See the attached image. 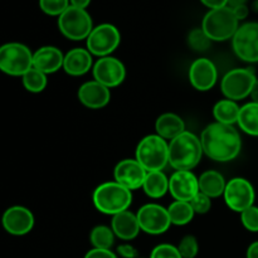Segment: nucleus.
<instances>
[{"label": "nucleus", "mask_w": 258, "mask_h": 258, "mask_svg": "<svg viewBox=\"0 0 258 258\" xmlns=\"http://www.w3.org/2000/svg\"><path fill=\"white\" fill-rule=\"evenodd\" d=\"M92 201L100 213L113 217L127 211L133 202V194L116 181H106L95 189Z\"/></svg>", "instance_id": "3"}, {"label": "nucleus", "mask_w": 258, "mask_h": 258, "mask_svg": "<svg viewBox=\"0 0 258 258\" xmlns=\"http://www.w3.org/2000/svg\"><path fill=\"white\" fill-rule=\"evenodd\" d=\"M251 98H252V102H256L258 103V80L254 82L253 87H252V91H251Z\"/></svg>", "instance_id": "42"}, {"label": "nucleus", "mask_w": 258, "mask_h": 258, "mask_svg": "<svg viewBox=\"0 0 258 258\" xmlns=\"http://www.w3.org/2000/svg\"><path fill=\"white\" fill-rule=\"evenodd\" d=\"M218 80V72L208 58H198L191 63L189 68V81L196 90L201 92H206L214 87Z\"/></svg>", "instance_id": "17"}, {"label": "nucleus", "mask_w": 258, "mask_h": 258, "mask_svg": "<svg viewBox=\"0 0 258 258\" xmlns=\"http://www.w3.org/2000/svg\"><path fill=\"white\" fill-rule=\"evenodd\" d=\"M92 68V54L85 48H73L64 55L63 70L67 75L80 77Z\"/></svg>", "instance_id": "20"}, {"label": "nucleus", "mask_w": 258, "mask_h": 258, "mask_svg": "<svg viewBox=\"0 0 258 258\" xmlns=\"http://www.w3.org/2000/svg\"><path fill=\"white\" fill-rule=\"evenodd\" d=\"M121 42L120 30L110 23H103L92 29L86 39L87 50L92 55L97 57H107L115 52Z\"/></svg>", "instance_id": "9"}, {"label": "nucleus", "mask_w": 258, "mask_h": 258, "mask_svg": "<svg viewBox=\"0 0 258 258\" xmlns=\"http://www.w3.org/2000/svg\"><path fill=\"white\" fill-rule=\"evenodd\" d=\"M22 81L25 90L32 93H39L47 87V75L34 67L22 76Z\"/></svg>", "instance_id": "29"}, {"label": "nucleus", "mask_w": 258, "mask_h": 258, "mask_svg": "<svg viewBox=\"0 0 258 258\" xmlns=\"http://www.w3.org/2000/svg\"><path fill=\"white\" fill-rule=\"evenodd\" d=\"M202 4L206 5L211 10L219 9V8H224L228 4V0H201Z\"/></svg>", "instance_id": "38"}, {"label": "nucleus", "mask_w": 258, "mask_h": 258, "mask_svg": "<svg viewBox=\"0 0 258 258\" xmlns=\"http://www.w3.org/2000/svg\"><path fill=\"white\" fill-rule=\"evenodd\" d=\"M64 55L53 45H44L33 53V67L44 75H52L63 68Z\"/></svg>", "instance_id": "19"}, {"label": "nucleus", "mask_w": 258, "mask_h": 258, "mask_svg": "<svg viewBox=\"0 0 258 258\" xmlns=\"http://www.w3.org/2000/svg\"><path fill=\"white\" fill-rule=\"evenodd\" d=\"M247 4V0H228V4H227V7L229 8H236V7H239V5H244Z\"/></svg>", "instance_id": "43"}, {"label": "nucleus", "mask_w": 258, "mask_h": 258, "mask_svg": "<svg viewBox=\"0 0 258 258\" xmlns=\"http://www.w3.org/2000/svg\"><path fill=\"white\" fill-rule=\"evenodd\" d=\"M232 10H233L234 15H236V18L238 19V22H239V20L246 19V18L248 17V14H249V9H248V7H247V4L239 5V7L233 8Z\"/></svg>", "instance_id": "39"}, {"label": "nucleus", "mask_w": 258, "mask_h": 258, "mask_svg": "<svg viewBox=\"0 0 258 258\" xmlns=\"http://www.w3.org/2000/svg\"><path fill=\"white\" fill-rule=\"evenodd\" d=\"M78 100L83 106L92 110H100L108 105L111 100L110 88L97 81H88L78 88Z\"/></svg>", "instance_id": "18"}, {"label": "nucleus", "mask_w": 258, "mask_h": 258, "mask_svg": "<svg viewBox=\"0 0 258 258\" xmlns=\"http://www.w3.org/2000/svg\"><path fill=\"white\" fill-rule=\"evenodd\" d=\"M223 197L231 211L242 213L247 208L254 206L256 193L253 185L247 179L233 178L227 183Z\"/></svg>", "instance_id": "11"}, {"label": "nucleus", "mask_w": 258, "mask_h": 258, "mask_svg": "<svg viewBox=\"0 0 258 258\" xmlns=\"http://www.w3.org/2000/svg\"><path fill=\"white\" fill-rule=\"evenodd\" d=\"M233 50L239 59L248 63L258 62V23H244L232 38Z\"/></svg>", "instance_id": "10"}, {"label": "nucleus", "mask_w": 258, "mask_h": 258, "mask_svg": "<svg viewBox=\"0 0 258 258\" xmlns=\"http://www.w3.org/2000/svg\"><path fill=\"white\" fill-rule=\"evenodd\" d=\"M90 241L93 248L111 249L115 243V233L107 226H97L91 231Z\"/></svg>", "instance_id": "28"}, {"label": "nucleus", "mask_w": 258, "mask_h": 258, "mask_svg": "<svg viewBox=\"0 0 258 258\" xmlns=\"http://www.w3.org/2000/svg\"><path fill=\"white\" fill-rule=\"evenodd\" d=\"M146 174L148 171L136 159H123L113 169V178L116 183L131 191L143 188Z\"/></svg>", "instance_id": "14"}, {"label": "nucleus", "mask_w": 258, "mask_h": 258, "mask_svg": "<svg viewBox=\"0 0 258 258\" xmlns=\"http://www.w3.org/2000/svg\"><path fill=\"white\" fill-rule=\"evenodd\" d=\"M246 256L247 258H258V241L249 244Z\"/></svg>", "instance_id": "40"}, {"label": "nucleus", "mask_w": 258, "mask_h": 258, "mask_svg": "<svg viewBox=\"0 0 258 258\" xmlns=\"http://www.w3.org/2000/svg\"><path fill=\"white\" fill-rule=\"evenodd\" d=\"M203 153L212 160L227 163L234 160L242 149L241 135L232 125L213 122L201 135Z\"/></svg>", "instance_id": "1"}, {"label": "nucleus", "mask_w": 258, "mask_h": 258, "mask_svg": "<svg viewBox=\"0 0 258 258\" xmlns=\"http://www.w3.org/2000/svg\"><path fill=\"white\" fill-rule=\"evenodd\" d=\"M2 224L9 234L24 236L29 233L34 227V216L25 207H10L3 214Z\"/></svg>", "instance_id": "15"}, {"label": "nucleus", "mask_w": 258, "mask_h": 258, "mask_svg": "<svg viewBox=\"0 0 258 258\" xmlns=\"http://www.w3.org/2000/svg\"><path fill=\"white\" fill-rule=\"evenodd\" d=\"M70 4L80 9H86L91 4V0H70Z\"/></svg>", "instance_id": "41"}, {"label": "nucleus", "mask_w": 258, "mask_h": 258, "mask_svg": "<svg viewBox=\"0 0 258 258\" xmlns=\"http://www.w3.org/2000/svg\"><path fill=\"white\" fill-rule=\"evenodd\" d=\"M150 258H183L178 247L169 243L158 244L155 248L151 251Z\"/></svg>", "instance_id": "34"}, {"label": "nucleus", "mask_w": 258, "mask_h": 258, "mask_svg": "<svg viewBox=\"0 0 258 258\" xmlns=\"http://www.w3.org/2000/svg\"><path fill=\"white\" fill-rule=\"evenodd\" d=\"M199 191L209 198H218L223 196L226 189V180L221 173L216 170H207L198 178Z\"/></svg>", "instance_id": "23"}, {"label": "nucleus", "mask_w": 258, "mask_h": 258, "mask_svg": "<svg viewBox=\"0 0 258 258\" xmlns=\"http://www.w3.org/2000/svg\"><path fill=\"white\" fill-rule=\"evenodd\" d=\"M201 139L184 131L169 143V164L176 170H193L203 155Z\"/></svg>", "instance_id": "2"}, {"label": "nucleus", "mask_w": 258, "mask_h": 258, "mask_svg": "<svg viewBox=\"0 0 258 258\" xmlns=\"http://www.w3.org/2000/svg\"><path fill=\"white\" fill-rule=\"evenodd\" d=\"M238 19L229 7L209 10L203 18L202 29L214 42H224L233 38L239 28Z\"/></svg>", "instance_id": "5"}, {"label": "nucleus", "mask_w": 258, "mask_h": 258, "mask_svg": "<svg viewBox=\"0 0 258 258\" xmlns=\"http://www.w3.org/2000/svg\"><path fill=\"white\" fill-rule=\"evenodd\" d=\"M136 160L146 171H163L169 164V144L154 134L140 140L136 148Z\"/></svg>", "instance_id": "4"}, {"label": "nucleus", "mask_w": 258, "mask_h": 258, "mask_svg": "<svg viewBox=\"0 0 258 258\" xmlns=\"http://www.w3.org/2000/svg\"><path fill=\"white\" fill-rule=\"evenodd\" d=\"M117 253L122 258H138V249L128 243H122L117 247Z\"/></svg>", "instance_id": "36"}, {"label": "nucleus", "mask_w": 258, "mask_h": 258, "mask_svg": "<svg viewBox=\"0 0 258 258\" xmlns=\"http://www.w3.org/2000/svg\"><path fill=\"white\" fill-rule=\"evenodd\" d=\"M93 78L107 88L117 87L126 77V68L120 59L115 57H102L93 64Z\"/></svg>", "instance_id": "13"}, {"label": "nucleus", "mask_w": 258, "mask_h": 258, "mask_svg": "<svg viewBox=\"0 0 258 258\" xmlns=\"http://www.w3.org/2000/svg\"><path fill=\"white\" fill-rule=\"evenodd\" d=\"M237 123L247 135L258 136V103L251 101L242 106Z\"/></svg>", "instance_id": "25"}, {"label": "nucleus", "mask_w": 258, "mask_h": 258, "mask_svg": "<svg viewBox=\"0 0 258 258\" xmlns=\"http://www.w3.org/2000/svg\"><path fill=\"white\" fill-rule=\"evenodd\" d=\"M168 213L170 217L171 224L175 226H185L190 223L194 217V211L189 202L175 201L168 207Z\"/></svg>", "instance_id": "27"}, {"label": "nucleus", "mask_w": 258, "mask_h": 258, "mask_svg": "<svg viewBox=\"0 0 258 258\" xmlns=\"http://www.w3.org/2000/svg\"><path fill=\"white\" fill-rule=\"evenodd\" d=\"M136 217L141 231L153 236L165 233L171 226L168 208H164L160 204H145L139 209Z\"/></svg>", "instance_id": "12"}, {"label": "nucleus", "mask_w": 258, "mask_h": 258, "mask_svg": "<svg viewBox=\"0 0 258 258\" xmlns=\"http://www.w3.org/2000/svg\"><path fill=\"white\" fill-rule=\"evenodd\" d=\"M178 249L183 258H196L199 251L198 241H197L196 237L189 234V236H185L181 239L178 246Z\"/></svg>", "instance_id": "32"}, {"label": "nucleus", "mask_w": 258, "mask_h": 258, "mask_svg": "<svg viewBox=\"0 0 258 258\" xmlns=\"http://www.w3.org/2000/svg\"><path fill=\"white\" fill-rule=\"evenodd\" d=\"M138 258H139V257H138Z\"/></svg>", "instance_id": "44"}, {"label": "nucleus", "mask_w": 258, "mask_h": 258, "mask_svg": "<svg viewBox=\"0 0 258 258\" xmlns=\"http://www.w3.org/2000/svg\"><path fill=\"white\" fill-rule=\"evenodd\" d=\"M189 203H190L194 213H197V214H206V213H208L212 208L211 198H209V197H207L206 194L201 193V191H199V193L197 194V196L194 197V198L191 199Z\"/></svg>", "instance_id": "35"}, {"label": "nucleus", "mask_w": 258, "mask_h": 258, "mask_svg": "<svg viewBox=\"0 0 258 258\" xmlns=\"http://www.w3.org/2000/svg\"><path fill=\"white\" fill-rule=\"evenodd\" d=\"M70 5V0H39V8L42 12L50 17H59Z\"/></svg>", "instance_id": "31"}, {"label": "nucleus", "mask_w": 258, "mask_h": 258, "mask_svg": "<svg viewBox=\"0 0 258 258\" xmlns=\"http://www.w3.org/2000/svg\"><path fill=\"white\" fill-rule=\"evenodd\" d=\"M33 67V53L22 43H5L0 47V71L5 75L23 76Z\"/></svg>", "instance_id": "6"}, {"label": "nucleus", "mask_w": 258, "mask_h": 258, "mask_svg": "<svg viewBox=\"0 0 258 258\" xmlns=\"http://www.w3.org/2000/svg\"><path fill=\"white\" fill-rule=\"evenodd\" d=\"M169 191L175 201L190 202L199 193L198 178L190 170H176L169 179Z\"/></svg>", "instance_id": "16"}, {"label": "nucleus", "mask_w": 258, "mask_h": 258, "mask_svg": "<svg viewBox=\"0 0 258 258\" xmlns=\"http://www.w3.org/2000/svg\"><path fill=\"white\" fill-rule=\"evenodd\" d=\"M111 228H112L115 236L122 241H131V239L136 238L139 232L141 231L138 217L130 211L121 212V213L113 216L112 221H111Z\"/></svg>", "instance_id": "21"}, {"label": "nucleus", "mask_w": 258, "mask_h": 258, "mask_svg": "<svg viewBox=\"0 0 258 258\" xmlns=\"http://www.w3.org/2000/svg\"><path fill=\"white\" fill-rule=\"evenodd\" d=\"M143 189L153 199L163 198L169 191V179L163 171H149L144 180Z\"/></svg>", "instance_id": "24"}, {"label": "nucleus", "mask_w": 258, "mask_h": 258, "mask_svg": "<svg viewBox=\"0 0 258 258\" xmlns=\"http://www.w3.org/2000/svg\"><path fill=\"white\" fill-rule=\"evenodd\" d=\"M241 222L249 232H258V207L252 206L241 213Z\"/></svg>", "instance_id": "33"}, {"label": "nucleus", "mask_w": 258, "mask_h": 258, "mask_svg": "<svg viewBox=\"0 0 258 258\" xmlns=\"http://www.w3.org/2000/svg\"><path fill=\"white\" fill-rule=\"evenodd\" d=\"M211 42L208 35L204 33L202 28H197L193 29L188 35V44L191 49L197 50V52H204L211 47Z\"/></svg>", "instance_id": "30"}, {"label": "nucleus", "mask_w": 258, "mask_h": 258, "mask_svg": "<svg viewBox=\"0 0 258 258\" xmlns=\"http://www.w3.org/2000/svg\"><path fill=\"white\" fill-rule=\"evenodd\" d=\"M155 131L156 135L163 138L164 140L171 141L185 131V123L180 116L166 112L159 116L158 120H156Z\"/></svg>", "instance_id": "22"}, {"label": "nucleus", "mask_w": 258, "mask_h": 258, "mask_svg": "<svg viewBox=\"0 0 258 258\" xmlns=\"http://www.w3.org/2000/svg\"><path fill=\"white\" fill-rule=\"evenodd\" d=\"M85 258H118L111 249L92 248L86 253Z\"/></svg>", "instance_id": "37"}, {"label": "nucleus", "mask_w": 258, "mask_h": 258, "mask_svg": "<svg viewBox=\"0 0 258 258\" xmlns=\"http://www.w3.org/2000/svg\"><path fill=\"white\" fill-rule=\"evenodd\" d=\"M239 107L236 101L232 100H221L214 105L213 116L216 122L224 123V125H232L237 123L239 116Z\"/></svg>", "instance_id": "26"}, {"label": "nucleus", "mask_w": 258, "mask_h": 258, "mask_svg": "<svg viewBox=\"0 0 258 258\" xmlns=\"http://www.w3.org/2000/svg\"><path fill=\"white\" fill-rule=\"evenodd\" d=\"M58 28L66 38L71 40L87 39L93 29L92 18L86 9L70 5L58 17Z\"/></svg>", "instance_id": "7"}, {"label": "nucleus", "mask_w": 258, "mask_h": 258, "mask_svg": "<svg viewBox=\"0 0 258 258\" xmlns=\"http://www.w3.org/2000/svg\"><path fill=\"white\" fill-rule=\"evenodd\" d=\"M256 81V75L252 68H234L222 78V93L227 100H244L251 95L252 87Z\"/></svg>", "instance_id": "8"}]
</instances>
